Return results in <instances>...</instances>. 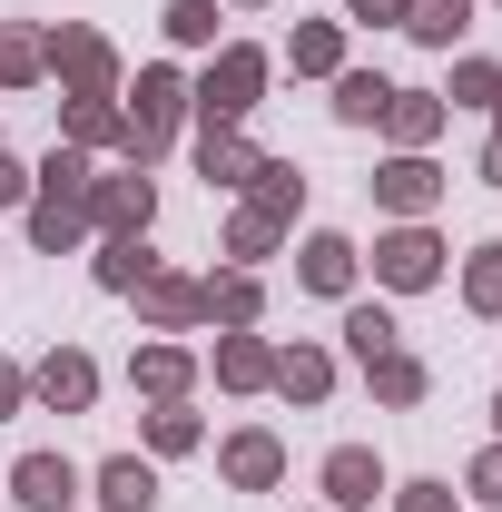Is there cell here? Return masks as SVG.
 Listing matches in <instances>:
<instances>
[{
  "mask_svg": "<svg viewBox=\"0 0 502 512\" xmlns=\"http://www.w3.org/2000/svg\"><path fill=\"white\" fill-rule=\"evenodd\" d=\"M266 89H276V50H256V40H217L207 69L188 79V128H247L266 109Z\"/></svg>",
  "mask_w": 502,
  "mask_h": 512,
  "instance_id": "6da1fadb",
  "label": "cell"
},
{
  "mask_svg": "<svg viewBox=\"0 0 502 512\" xmlns=\"http://www.w3.org/2000/svg\"><path fill=\"white\" fill-rule=\"evenodd\" d=\"M119 109H128L119 168H158V158H168V138L188 128V69H178V60H148V69L119 89Z\"/></svg>",
  "mask_w": 502,
  "mask_h": 512,
  "instance_id": "7a4b0ae2",
  "label": "cell"
},
{
  "mask_svg": "<svg viewBox=\"0 0 502 512\" xmlns=\"http://www.w3.org/2000/svg\"><path fill=\"white\" fill-rule=\"evenodd\" d=\"M50 79H60V99H119L128 60L99 20H50Z\"/></svg>",
  "mask_w": 502,
  "mask_h": 512,
  "instance_id": "3957f363",
  "label": "cell"
},
{
  "mask_svg": "<svg viewBox=\"0 0 502 512\" xmlns=\"http://www.w3.org/2000/svg\"><path fill=\"white\" fill-rule=\"evenodd\" d=\"M443 227L434 217H394V227H375V286L384 296H424V286H443L453 266H443Z\"/></svg>",
  "mask_w": 502,
  "mask_h": 512,
  "instance_id": "277c9868",
  "label": "cell"
},
{
  "mask_svg": "<svg viewBox=\"0 0 502 512\" xmlns=\"http://www.w3.org/2000/svg\"><path fill=\"white\" fill-rule=\"evenodd\" d=\"M79 207H89V237H148L158 227V178L148 168H99Z\"/></svg>",
  "mask_w": 502,
  "mask_h": 512,
  "instance_id": "5b68a950",
  "label": "cell"
},
{
  "mask_svg": "<svg viewBox=\"0 0 502 512\" xmlns=\"http://www.w3.org/2000/svg\"><path fill=\"white\" fill-rule=\"evenodd\" d=\"M443 188H453V168H434V158H414V148H384V168L365 178V197H375V217L394 227V217H434Z\"/></svg>",
  "mask_w": 502,
  "mask_h": 512,
  "instance_id": "8992f818",
  "label": "cell"
},
{
  "mask_svg": "<svg viewBox=\"0 0 502 512\" xmlns=\"http://www.w3.org/2000/svg\"><path fill=\"white\" fill-rule=\"evenodd\" d=\"M128 306H138L148 335H197V325H207V286H197L188 266H168V256H158V266L128 286Z\"/></svg>",
  "mask_w": 502,
  "mask_h": 512,
  "instance_id": "52a82bcc",
  "label": "cell"
},
{
  "mask_svg": "<svg viewBox=\"0 0 502 512\" xmlns=\"http://www.w3.org/2000/svg\"><path fill=\"white\" fill-rule=\"evenodd\" d=\"M296 286L325 296V306H345V296L365 286V247H355L345 227H306V247H296Z\"/></svg>",
  "mask_w": 502,
  "mask_h": 512,
  "instance_id": "ba28073f",
  "label": "cell"
},
{
  "mask_svg": "<svg viewBox=\"0 0 502 512\" xmlns=\"http://www.w3.org/2000/svg\"><path fill=\"white\" fill-rule=\"evenodd\" d=\"M217 483H227V493H276V483H286V434H276V424L217 434Z\"/></svg>",
  "mask_w": 502,
  "mask_h": 512,
  "instance_id": "9c48e42d",
  "label": "cell"
},
{
  "mask_svg": "<svg viewBox=\"0 0 502 512\" xmlns=\"http://www.w3.org/2000/svg\"><path fill=\"white\" fill-rule=\"evenodd\" d=\"M315 493H325V512H375L384 493H394V473H384L375 444H335L315 463Z\"/></svg>",
  "mask_w": 502,
  "mask_h": 512,
  "instance_id": "30bf717a",
  "label": "cell"
},
{
  "mask_svg": "<svg viewBox=\"0 0 502 512\" xmlns=\"http://www.w3.org/2000/svg\"><path fill=\"white\" fill-rule=\"evenodd\" d=\"M0 493H10V503L20 512H79V493H89V473H79V463H69V453H20V463H10V483H0Z\"/></svg>",
  "mask_w": 502,
  "mask_h": 512,
  "instance_id": "8fae6325",
  "label": "cell"
},
{
  "mask_svg": "<svg viewBox=\"0 0 502 512\" xmlns=\"http://www.w3.org/2000/svg\"><path fill=\"white\" fill-rule=\"evenodd\" d=\"M30 404H40V414H89V404H99V355H89V345H50V355L30 365Z\"/></svg>",
  "mask_w": 502,
  "mask_h": 512,
  "instance_id": "7c38bea8",
  "label": "cell"
},
{
  "mask_svg": "<svg viewBox=\"0 0 502 512\" xmlns=\"http://www.w3.org/2000/svg\"><path fill=\"white\" fill-rule=\"evenodd\" d=\"M197 345H178V335H148L138 355H128V394H148V404H188L197 394Z\"/></svg>",
  "mask_w": 502,
  "mask_h": 512,
  "instance_id": "4fadbf2b",
  "label": "cell"
},
{
  "mask_svg": "<svg viewBox=\"0 0 502 512\" xmlns=\"http://www.w3.org/2000/svg\"><path fill=\"white\" fill-rule=\"evenodd\" d=\"M188 158H197V178H207V197H247V178H256L247 128H188Z\"/></svg>",
  "mask_w": 502,
  "mask_h": 512,
  "instance_id": "5bb4252c",
  "label": "cell"
},
{
  "mask_svg": "<svg viewBox=\"0 0 502 512\" xmlns=\"http://www.w3.org/2000/svg\"><path fill=\"white\" fill-rule=\"evenodd\" d=\"M197 365H207L217 394H266V375H276V335H256V325H247V335H217Z\"/></svg>",
  "mask_w": 502,
  "mask_h": 512,
  "instance_id": "9a60e30c",
  "label": "cell"
},
{
  "mask_svg": "<svg viewBox=\"0 0 502 512\" xmlns=\"http://www.w3.org/2000/svg\"><path fill=\"white\" fill-rule=\"evenodd\" d=\"M266 394L276 404H325L335 394V345H315V335H296V345H276V375H266Z\"/></svg>",
  "mask_w": 502,
  "mask_h": 512,
  "instance_id": "2e32d148",
  "label": "cell"
},
{
  "mask_svg": "<svg viewBox=\"0 0 502 512\" xmlns=\"http://www.w3.org/2000/svg\"><path fill=\"white\" fill-rule=\"evenodd\" d=\"M158 463L148 453H109V463H89V503L99 512H158Z\"/></svg>",
  "mask_w": 502,
  "mask_h": 512,
  "instance_id": "e0dca14e",
  "label": "cell"
},
{
  "mask_svg": "<svg viewBox=\"0 0 502 512\" xmlns=\"http://www.w3.org/2000/svg\"><path fill=\"white\" fill-rule=\"evenodd\" d=\"M375 128H384V148H414V158H434V148H443V128H453V109H443L434 89H394Z\"/></svg>",
  "mask_w": 502,
  "mask_h": 512,
  "instance_id": "ac0fdd59",
  "label": "cell"
},
{
  "mask_svg": "<svg viewBox=\"0 0 502 512\" xmlns=\"http://www.w3.org/2000/svg\"><path fill=\"white\" fill-rule=\"evenodd\" d=\"M197 286H207V325H217V335L266 325V276H256V266H217V276H197Z\"/></svg>",
  "mask_w": 502,
  "mask_h": 512,
  "instance_id": "d6986e66",
  "label": "cell"
},
{
  "mask_svg": "<svg viewBox=\"0 0 502 512\" xmlns=\"http://www.w3.org/2000/svg\"><path fill=\"white\" fill-rule=\"evenodd\" d=\"M286 237H296V227H276L266 207H247V197H237V207H227V227H217V256H227V266H256V276H266V256L286 247Z\"/></svg>",
  "mask_w": 502,
  "mask_h": 512,
  "instance_id": "ffe728a7",
  "label": "cell"
},
{
  "mask_svg": "<svg viewBox=\"0 0 502 512\" xmlns=\"http://www.w3.org/2000/svg\"><path fill=\"white\" fill-rule=\"evenodd\" d=\"M365 394H375L384 414H414V404L434 394V365H424L414 345H394V355H375V365H365Z\"/></svg>",
  "mask_w": 502,
  "mask_h": 512,
  "instance_id": "44dd1931",
  "label": "cell"
},
{
  "mask_svg": "<svg viewBox=\"0 0 502 512\" xmlns=\"http://www.w3.org/2000/svg\"><path fill=\"white\" fill-rule=\"evenodd\" d=\"M276 69H296V79H335V69H355V60H345V20H296L286 50H276Z\"/></svg>",
  "mask_w": 502,
  "mask_h": 512,
  "instance_id": "7402d4cb",
  "label": "cell"
},
{
  "mask_svg": "<svg viewBox=\"0 0 502 512\" xmlns=\"http://www.w3.org/2000/svg\"><path fill=\"white\" fill-rule=\"evenodd\" d=\"M60 138L89 148V158H119L128 148V109L119 99H60Z\"/></svg>",
  "mask_w": 502,
  "mask_h": 512,
  "instance_id": "603a6c76",
  "label": "cell"
},
{
  "mask_svg": "<svg viewBox=\"0 0 502 512\" xmlns=\"http://www.w3.org/2000/svg\"><path fill=\"white\" fill-rule=\"evenodd\" d=\"M207 444V414H197V404H148V414H138V453H148V463H178V453H197Z\"/></svg>",
  "mask_w": 502,
  "mask_h": 512,
  "instance_id": "cb8c5ba5",
  "label": "cell"
},
{
  "mask_svg": "<svg viewBox=\"0 0 502 512\" xmlns=\"http://www.w3.org/2000/svg\"><path fill=\"white\" fill-rule=\"evenodd\" d=\"M50 79V20H0V89H40Z\"/></svg>",
  "mask_w": 502,
  "mask_h": 512,
  "instance_id": "d4e9b609",
  "label": "cell"
},
{
  "mask_svg": "<svg viewBox=\"0 0 502 512\" xmlns=\"http://www.w3.org/2000/svg\"><path fill=\"white\" fill-rule=\"evenodd\" d=\"M247 207H266L276 227H296V217H306V168H296V158H266V148H256V178H247Z\"/></svg>",
  "mask_w": 502,
  "mask_h": 512,
  "instance_id": "484cf974",
  "label": "cell"
},
{
  "mask_svg": "<svg viewBox=\"0 0 502 512\" xmlns=\"http://www.w3.org/2000/svg\"><path fill=\"white\" fill-rule=\"evenodd\" d=\"M384 99H394V79H384V69H335V79H325V109H335V128H375V119H384Z\"/></svg>",
  "mask_w": 502,
  "mask_h": 512,
  "instance_id": "4316f807",
  "label": "cell"
},
{
  "mask_svg": "<svg viewBox=\"0 0 502 512\" xmlns=\"http://www.w3.org/2000/svg\"><path fill=\"white\" fill-rule=\"evenodd\" d=\"M335 335H345V355H355V365H375V355L404 345V325H394L384 296H345V325H335Z\"/></svg>",
  "mask_w": 502,
  "mask_h": 512,
  "instance_id": "83f0119b",
  "label": "cell"
},
{
  "mask_svg": "<svg viewBox=\"0 0 502 512\" xmlns=\"http://www.w3.org/2000/svg\"><path fill=\"white\" fill-rule=\"evenodd\" d=\"M148 266H158L148 237H89V286H99V296H128Z\"/></svg>",
  "mask_w": 502,
  "mask_h": 512,
  "instance_id": "f1b7e54d",
  "label": "cell"
},
{
  "mask_svg": "<svg viewBox=\"0 0 502 512\" xmlns=\"http://www.w3.org/2000/svg\"><path fill=\"white\" fill-rule=\"evenodd\" d=\"M473 10H483V0H414V10H404V40L453 60V50H463V30H473Z\"/></svg>",
  "mask_w": 502,
  "mask_h": 512,
  "instance_id": "f546056e",
  "label": "cell"
},
{
  "mask_svg": "<svg viewBox=\"0 0 502 512\" xmlns=\"http://www.w3.org/2000/svg\"><path fill=\"white\" fill-rule=\"evenodd\" d=\"M20 217H30V247L40 256H79L89 247V207H69V197H30Z\"/></svg>",
  "mask_w": 502,
  "mask_h": 512,
  "instance_id": "4dcf8cb0",
  "label": "cell"
},
{
  "mask_svg": "<svg viewBox=\"0 0 502 512\" xmlns=\"http://www.w3.org/2000/svg\"><path fill=\"white\" fill-rule=\"evenodd\" d=\"M89 178H99V158H89V148H69V138H50V158L30 168V197H69V207H79Z\"/></svg>",
  "mask_w": 502,
  "mask_h": 512,
  "instance_id": "1f68e13d",
  "label": "cell"
},
{
  "mask_svg": "<svg viewBox=\"0 0 502 512\" xmlns=\"http://www.w3.org/2000/svg\"><path fill=\"white\" fill-rule=\"evenodd\" d=\"M443 109H493L502 99V60H483V50H463V60L443 69V89H434Z\"/></svg>",
  "mask_w": 502,
  "mask_h": 512,
  "instance_id": "d6a6232c",
  "label": "cell"
},
{
  "mask_svg": "<svg viewBox=\"0 0 502 512\" xmlns=\"http://www.w3.org/2000/svg\"><path fill=\"white\" fill-rule=\"evenodd\" d=\"M453 286H463V306H473L483 325H502V237H483V247L463 256V276H453Z\"/></svg>",
  "mask_w": 502,
  "mask_h": 512,
  "instance_id": "836d02e7",
  "label": "cell"
},
{
  "mask_svg": "<svg viewBox=\"0 0 502 512\" xmlns=\"http://www.w3.org/2000/svg\"><path fill=\"white\" fill-rule=\"evenodd\" d=\"M217 20H227V0H168V10H158L168 50H217V40H227Z\"/></svg>",
  "mask_w": 502,
  "mask_h": 512,
  "instance_id": "e575fe53",
  "label": "cell"
},
{
  "mask_svg": "<svg viewBox=\"0 0 502 512\" xmlns=\"http://www.w3.org/2000/svg\"><path fill=\"white\" fill-rule=\"evenodd\" d=\"M384 512H463V493H453L443 473H414V483H394V493H384Z\"/></svg>",
  "mask_w": 502,
  "mask_h": 512,
  "instance_id": "d590c367",
  "label": "cell"
},
{
  "mask_svg": "<svg viewBox=\"0 0 502 512\" xmlns=\"http://www.w3.org/2000/svg\"><path fill=\"white\" fill-rule=\"evenodd\" d=\"M463 503H493L502 512V444H483L473 463H463Z\"/></svg>",
  "mask_w": 502,
  "mask_h": 512,
  "instance_id": "8d00e7d4",
  "label": "cell"
},
{
  "mask_svg": "<svg viewBox=\"0 0 502 512\" xmlns=\"http://www.w3.org/2000/svg\"><path fill=\"white\" fill-rule=\"evenodd\" d=\"M404 10H414V0H345L335 20H345V30H404Z\"/></svg>",
  "mask_w": 502,
  "mask_h": 512,
  "instance_id": "74e56055",
  "label": "cell"
},
{
  "mask_svg": "<svg viewBox=\"0 0 502 512\" xmlns=\"http://www.w3.org/2000/svg\"><path fill=\"white\" fill-rule=\"evenodd\" d=\"M10 414H30V365L0 355V424H10Z\"/></svg>",
  "mask_w": 502,
  "mask_h": 512,
  "instance_id": "f35d334b",
  "label": "cell"
},
{
  "mask_svg": "<svg viewBox=\"0 0 502 512\" xmlns=\"http://www.w3.org/2000/svg\"><path fill=\"white\" fill-rule=\"evenodd\" d=\"M0 207H30V168H20L10 148H0Z\"/></svg>",
  "mask_w": 502,
  "mask_h": 512,
  "instance_id": "ab89813d",
  "label": "cell"
},
{
  "mask_svg": "<svg viewBox=\"0 0 502 512\" xmlns=\"http://www.w3.org/2000/svg\"><path fill=\"white\" fill-rule=\"evenodd\" d=\"M473 178H483V188H502V128L483 138V158H473Z\"/></svg>",
  "mask_w": 502,
  "mask_h": 512,
  "instance_id": "60d3db41",
  "label": "cell"
},
{
  "mask_svg": "<svg viewBox=\"0 0 502 512\" xmlns=\"http://www.w3.org/2000/svg\"><path fill=\"white\" fill-rule=\"evenodd\" d=\"M227 10H276V0H227Z\"/></svg>",
  "mask_w": 502,
  "mask_h": 512,
  "instance_id": "b9f144b4",
  "label": "cell"
},
{
  "mask_svg": "<svg viewBox=\"0 0 502 512\" xmlns=\"http://www.w3.org/2000/svg\"><path fill=\"white\" fill-rule=\"evenodd\" d=\"M493 444H502V394H493Z\"/></svg>",
  "mask_w": 502,
  "mask_h": 512,
  "instance_id": "7bdbcfd3",
  "label": "cell"
},
{
  "mask_svg": "<svg viewBox=\"0 0 502 512\" xmlns=\"http://www.w3.org/2000/svg\"><path fill=\"white\" fill-rule=\"evenodd\" d=\"M483 119H493V128H502V99H493V109H483Z\"/></svg>",
  "mask_w": 502,
  "mask_h": 512,
  "instance_id": "ee69618b",
  "label": "cell"
},
{
  "mask_svg": "<svg viewBox=\"0 0 502 512\" xmlns=\"http://www.w3.org/2000/svg\"><path fill=\"white\" fill-rule=\"evenodd\" d=\"M306 512H325V503H306Z\"/></svg>",
  "mask_w": 502,
  "mask_h": 512,
  "instance_id": "f6af8a7d",
  "label": "cell"
},
{
  "mask_svg": "<svg viewBox=\"0 0 502 512\" xmlns=\"http://www.w3.org/2000/svg\"><path fill=\"white\" fill-rule=\"evenodd\" d=\"M493 10H502V0H493Z\"/></svg>",
  "mask_w": 502,
  "mask_h": 512,
  "instance_id": "bcb514c9",
  "label": "cell"
}]
</instances>
